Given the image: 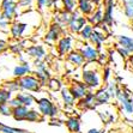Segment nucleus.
<instances>
[{"label": "nucleus", "mask_w": 133, "mask_h": 133, "mask_svg": "<svg viewBox=\"0 0 133 133\" xmlns=\"http://www.w3.org/2000/svg\"><path fill=\"white\" fill-rule=\"evenodd\" d=\"M88 24L92 25L94 28H99L103 24V5H99L95 9L92 13L87 17Z\"/></svg>", "instance_id": "obj_20"}, {"label": "nucleus", "mask_w": 133, "mask_h": 133, "mask_svg": "<svg viewBox=\"0 0 133 133\" xmlns=\"http://www.w3.org/2000/svg\"><path fill=\"white\" fill-rule=\"evenodd\" d=\"M9 52V41L5 38H0V55Z\"/></svg>", "instance_id": "obj_41"}, {"label": "nucleus", "mask_w": 133, "mask_h": 133, "mask_svg": "<svg viewBox=\"0 0 133 133\" xmlns=\"http://www.w3.org/2000/svg\"><path fill=\"white\" fill-rule=\"evenodd\" d=\"M76 107H77L79 110L82 111H91L95 110L97 108L96 102H95V92L94 91H89V92L85 95V97L79 101H77L76 103Z\"/></svg>", "instance_id": "obj_14"}, {"label": "nucleus", "mask_w": 133, "mask_h": 133, "mask_svg": "<svg viewBox=\"0 0 133 133\" xmlns=\"http://www.w3.org/2000/svg\"><path fill=\"white\" fill-rule=\"evenodd\" d=\"M61 3V9L67 11L70 13H73L77 11V0H60Z\"/></svg>", "instance_id": "obj_34"}, {"label": "nucleus", "mask_w": 133, "mask_h": 133, "mask_svg": "<svg viewBox=\"0 0 133 133\" xmlns=\"http://www.w3.org/2000/svg\"><path fill=\"white\" fill-rule=\"evenodd\" d=\"M95 92V102H96L97 107H103V105H108L110 104V102L113 101L109 95V92L107 91L104 87L99 88L98 90L94 91Z\"/></svg>", "instance_id": "obj_22"}, {"label": "nucleus", "mask_w": 133, "mask_h": 133, "mask_svg": "<svg viewBox=\"0 0 133 133\" xmlns=\"http://www.w3.org/2000/svg\"><path fill=\"white\" fill-rule=\"evenodd\" d=\"M68 90H70V92H71V95L73 96V98L76 99V101H79V99L84 98L85 95L89 92L88 87L81 79H79V81L73 79V81L71 82V84H70V87H68Z\"/></svg>", "instance_id": "obj_13"}, {"label": "nucleus", "mask_w": 133, "mask_h": 133, "mask_svg": "<svg viewBox=\"0 0 133 133\" xmlns=\"http://www.w3.org/2000/svg\"><path fill=\"white\" fill-rule=\"evenodd\" d=\"M67 32V29L61 26L60 24L55 22H52L48 28H47L46 32L43 35V41L46 42L47 44H50V46H55V43L59 41V38L65 35Z\"/></svg>", "instance_id": "obj_7"}, {"label": "nucleus", "mask_w": 133, "mask_h": 133, "mask_svg": "<svg viewBox=\"0 0 133 133\" xmlns=\"http://www.w3.org/2000/svg\"><path fill=\"white\" fill-rule=\"evenodd\" d=\"M24 54L28 56V59H31L32 61L34 60H44L49 55L46 46L43 43H37V42H31L26 47Z\"/></svg>", "instance_id": "obj_10"}, {"label": "nucleus", "mask_w": 133, "mask_h": 133, "mask_svg": "<svg viewBox=\"0 0 133 133\" xmlns=\"http://www.w3.org/2000/svg\"><path fill=\"white\" fill-rule=\"evenodd\" d=\"M76 44H77V40L74 35H71L66 32L65 35H62L59 38V41L55 43L54 48H55V53L60 58H65L67 54L76 49Z\"/></svg>", "instance_id": "obj_5"}, {"label": "nucleus", "mask_w": 133, "mask_h": 133, "mask_svg": "<svg viewBox=\"0 0 133 133\" xmlns=\"http://www.w3.org/2000/svg\"><path fill=\"white\" fill-rule=\"evenodd\" d=\"M65 62L72 65L74 68H79V67H83L84 64H85V60H84L83 55L81 54V52L78 49H74L72 50L70 54L65 56Z\"/></svg>", "instance_id": "obj_21"}, {"label": "nucleus", "mask_w": 133, "mask_h": 133, "mask_svg": "<svg viewBox=\"0 0 133 133\" xmlns=\"http://www.w3.org/2000/svg\"><path fill=\"white\" fill-rule=\"evenodd\" d=\"M29 38H23V40H13L12 42H9V52L12 55L18 56L21 54H24L26 47L30 44Z\"/></svg>", "instance_id": "obj_16"}, {"label": "nucleus", "mask_w": 133, "mask_h": 133, "mask_svg": "<svg viewBox=\"0 0 133 133\" xmlns=\"http://www.w3.org/2000/svg\"><path fill=\"white\" fill-rule=\"evenodd\" d=\"M1 87H3L4 89H6L7 91H10L11 94H13V95H16L17 92L21 91V89H19V84H18V79H16V78L6 79V81L3 83Z\"/></svg>", "instance_id": "obj_29"}, {"label": "nucleus", "mask_w": 133, "mask_h": 133, "mask_svg": "<svg viewBox=\"0 0 133 133\" xmlns=\"http://www.w3.org/2000/svg\"><path fill=\"white\" fill-rule=\"evenodd\" d=\"M87 24H88L87 17L83 16L82 13H79L78 11H74L73 13H71V18H70V22H68L66 29H67L68 34L78 35Z\"/></svg>", "instance_id": "obj_11"}, {"label": "nucleus", "mask_w": 133, "mask_h": 133, "mask_svg": "<svg viewBox=\"0 0 133 133\" xmlns=\"http://www.w3.org/2000/svg\"><path fill=\"white\" fill-rule=\"evenodd\" d=\"M70 18H71V13L67 12V11H65V10H58L55 12V15H54V18H53V22L58 23V24H60L61 26H64V28H66L68 24V22H70Z\"/></svg>", "instance_id": "obj_27"}, {"label": "nucleus", "mask_w": 133, "mask_h": 133, "mask_svg": "<svg viewBox=\"0 0 133 133\" xmlns=\"http://www.w3.org/2000/svg\"><path fill=\"white\" fill-rule=\"evenodd\" d=\"M127 62H128V65L133 68V54H131V55H130V58L127 59Z\"/></svg>", "instance_id": "obj_47"}, {"label": "nucleus", "mask_w": 133, "mask_h": 133, "mask_svg": "<svg viewBox=\"0 0 133 133\" xmlns=\"http://www.w3.org/2000/svg\"><path fill=\"white\" fill-rule=\"evenodd\" d=\"M32 66H34V72L32 74H35L37 77V79L44 85L46 88L47 82L52 78V71L49 68V65L43 60H34L32 61Z\"/></svg>", "instance_id": "obj_9"}, {"label": "nucleus", "mask_w": 133, "mask_h": 133, "mask_svg": "<svg viewBox=\"0 0 133 133\" xmlns=\"http://www.w3.org/2000/svg\"><path fill=\"white\" fill-rule=\"evenodd\" d=\"M15 97L19 101L21 105H24L26 108H35L36 107V99L37 97L35 96L34 94L31 92H26V91H19L15 95Z\"/></svg>", "instance_id": "obj_17"}, {"label": "nucleus", "mask_w": 133, "mask_h": 133, "mask_svg": "<svg viewBox=\"0 0 133 133\" xmlns=\"http://www.w3.org/2000/svg\"><path fill=\"white\" fill-rule=\"evenodd\" d=\"M85 133H105V127L104 126H92L90 127V128H88L87 132Z\"/></svg>", "instance_id": "obj_42"}, {"label": "nucleus", "mask_w": 133, "mask_h": 133, "mask_svg": "<svg viewBox=\"0 0 133 133\" xmlns=\"http://www.w3.org/2000/svg\"><path fill=\"white\" fill-rule=\"evenodd\" d=\"M36 109L43 119H54L60 116L59 104L50 96H40L36 99Z\"/></svg>", "instance_id": "obj_2"}, {"label": "nucleus", "mask_w": 133, "mask_h": 133, "mask_svg": "<svg viewBox=\"0 0 133 133\" xmlns=\"http://www.w3.org/2000/svg\"><path fill=\"white\" fill-rule=\"evenodd\" d=\"M104 88L107 89V91L109 92V95H110L111 99L114 101V99H116V97H118L119 92L121 91V88H122V87H120L118 83H115L114 79H111L109 83L104 84Z\"/></svg>", "instance_id": "obj_30"}, {"label": "nucleus", "mask_w": 133, "mask_h": 133, "mask_svg": "<svg viewBox=\"0 0 133 133\" xmlns=\"http://www.w3.org/2000/svg\"><path fill=\"white\" fill-rule=\"evenodd\" d=\"M116 104H118L120 111L126 118L133 116V96L131 91L127 88H121V91L116 97Z\"/></svg>", "instance_id": "obj_3"}, {"label": "nucleus", "mask_w": 133, "mask_h": 133, "mask_svg": "<svg viewBox=\"0 0 133 133\" xmlns=\"http://www.w3.org/2000/svg\"><path fill=\"white\" fill-rule=\"evenodd\" d=\"M17 60H18V64H22V62H25L28 61V56L25 55V54H21V55L17 56Z\"/></svg>", "instance_id": "obj_45"}, {"label": "nucleus", "mask_w": 133, "mask_h": 133, "mask_svg": "<svg viewBox=\"0 0 133 133\" xmlns=\"http://www.w3.org/2000/svg\"><path fill=\"white\" fill-rule=\"evenodd\" d=\"M17 4H18L19 9L22 10L23 12H26V11L35 9L36 1L35 0H17Z\"/></svg>", "instance_id": "obj_35"}, {"label": "nucleus", "mask_w": 133, "mask_h": 133, "mask_svg": "<svg viewBox=\"0 0 133 133\" xmlns=\"http://www.w3.org/2000/svg\"><path fill=\"white\" fill-rule=\"evenodd\" d=\"M0 116L1 118H11L12 116V108L9 103L0 104Z\"/></svg>", "instance_id": "obj_37"}, {"label": "nucleus", "mask_w": 133, "mask_h": 133, "mask_svg": "<svg viewBox=\"0 0 133 133\" xmlns=\"http://www.w3.org/2000/svg\"><path fill=\"white\" fill-rule=\"evenodd\" d=\"M64 87H65V85L62 84V82L60 81L59 78H55V77H52L46 84L47 89L49 90V91H53V92H59Z\"/></svg>", "instance_id": "obj_31"}, {"label": "nucleus", "mask_w": 133, "mask_h": 133, "mask_svg": "<svg viewBox=\"0 0 133 133\" xmlns=\"http://www.w3.org/2000/svg\"><path fill=\"white\" fill-rule=\"evenodd\" d=\"M9 104H10V107H11V108H16V107H19V105H21V103H19V101L17 98H16L15 96L12 97V98L10 99V102H9Z\"/></svg>", "instance_id": "obj_44"}, {"label": "nucleus", "mask_w": 133, "mask_h": 133, "mask_svg": "<svg viewBox=\"0 0 133 133\" xmlns=\"http://www.w3.org/2000/svg\"><path fill=\"white\" fill-rule=\"evenodd\" d=\"M105 41H107V34H105L104 31H103L101 28L94 29V32H92V35H91L90 41H89L90 43L92 44V46H95L97 49L101 52Z\"/></svg>", "instance_id": "obj_19"}, {"label": "nucleus", "mask_w": 133, "mask_h": 133, "mask_svg": "<svg viewBox=\"0 0 133 133\" xmlns=\"http://www.w3.org/2000/svg\"><path fill=\"white\" fill-rule=\"evenodd\" d=\"M32 29L34 28L26 22H24L22 19H17V21L11 22L9 34L12 40H23L32 34Z\"/></svg>", "instance_id": "obj_4"}, {"label": "nucleus", "mask_w": 133, "mask_h": 133, "mask_svg": "<svg viewBox=\"0 0 133 133\" xmlns=\"http://www.w3.org/2000/svg\"><path fill=\"white\" fill-rule=\"evenodd\" d=\"M34 72V66H32V62L31 61H25L22 64H16L12 68V78L16 79H19V78H23L28 74H31Z\"/></svg>", "instance_id": "obj_15"}, {"label": "nucleus", "mask_w": 133, "mask_h": 133, "mask_svg": "<svg viewBox=\"0 0 133 133\" xmlns=\"http://www.w3.org/2000/svg\"><path fill=\"white\" fill-rule=\"evenodd\" d=\"M29 113V108L24 107V105H19L12 109V116L11 118L16 121V122H26V116Z\"/></svg>", "instance_id": "obj_25"}, {"label": "nucleus", "mask_w": 133, "mask_h": 133, "mask_svg": "<svg viewBox=\"0 0 133 133\" xmlns=\"http://www.w3.org/2000/svg\"><path fill=\"white\" fill-rule=\"evenodd\" d=\"M96 7L97 6H95V4L90 0H77V11L85 17L91 15Z\"/></svg>", "instance_id": "obj_24"}, {"label": "nucleus", "mask_w": 133, "mask_h": 133, "mask_svg": "<svg viewBox=\"0 0 133 133\" xmlns=\"http://www.w3.org/2000/svg\"><path fill=\"white\" fill-rule=\"evenodd\" d=\"M114 82H115V83H118L119 85H120V84L122 83V82H124V78L120 77V76H118V74H116V76H114Z\"/></svg>", "instance_id": "obj_46"}, {"label": "nucleus", "mask_w": 133, "mask_h": 133, "mask_svg": "<svg viewBox=\"0 0 133 133\" xmlns=\"http://www.w3.org/2000/svg\"><path fill=\"white\" fill-rule=\"evenodd\" d=\"M76 49L81 52L85 62H88V64H94V62H97V60H98L99 50L90 42H81V41L78 42L77 41Z\"/></svg>", "instance_id": "obj_8"}, {"label": "nucleus", "mask_w": 133, "mask_h": 133, "mask_svg": "<svg viewBox=\"0 0 133 133\" xmlns=\"http://www.w3.org/2000/svg\"><path fill=\"white\" fill-rule=\"evenodd\" d=\"M35 1H36V0H35Z\"/></svg>", "instance_id": "obj_50"}, {"label": "nucleus", "mask_w": 133, "mask_h": 133, "mask_svg": "<svg viewBox=\"0 0 133 133\" xmlns=\"http://www.w3.org/2000/svg\"><path fill=\"white\" fill-rule=\"evenodd\" d=\"M108 58H109V54L107 52L103 53L102 50L99 52V55H98V60H97V64L99 66H104L107 62H108Z\"/></svg>", "instance_id": "obj_39"}, {"label": "nucleus", "mask_w": 133, "mask_h": 133, "mask_svg": "<svg viewBox=\"0 0 133 133\" xmlns=\"http://www.w3.org/2000/svg\"><path fill=\"white\" fill-rule=\"evenodd\" d=\"M97 116L99 118L103 126L104 125H113L118 120V113L111 104L99 107L97 109Z\"/></svg>", "instance_id": "obj_12"}, {"label": "nucleus", "mask_w": 133, "mask_h": 133, "mask_svg": "<svg viewBox=\"0 0 133 133\" xmlns=\"http://www.w3.org/2000/svg\"><path fill=\"white\" fill-rule=\"evenodd\" d=\"M44 119L42 118V115L40 114V111L37 110L36 108H30L28 113V116H26V122H30V124H35V122H41L43 121Z\"/></svg>", "instance_id": "obj_33"}, {"label": "nucleus", "mask_w": 133, "mask_h": 133, "mask_svg": "<svg viewBox=\"0 0 133 133\" xmlns=\"http://www.w3.org/2000/svg\"><path fill=\"white\" fill-rule=\"evenodd\" d=\"M65 126L70 133H82V120L79 116L70 115L65 119Z\"/></svg>", "instance_id": "obj_23"}, {"label": "nucleus", "mask_w": 133, "mask_h": 133, "mask_svg": "<svg viewBox=\"0 0 133 133\" xmlns=\"http://www.w3.org/2000/svg\"><path fill=\"white\" fill-rule=\"evenodd\" d=\"M81 81L88 87L89 91L98 90L104 85L102 79V68H99V65H95V62L94 64L85 62L82 67Z\"/></svg>", "instance_id": "obj_1"}, {"label": "nucleus", "mask_w": 133, "mask_h": 133, "mask_svg": "<svg viewBox=\"0 0 133 133\" xmlns=\"http://www.w3.org/2000/svg\"><path fill=\"white\" fill-rule=\"evenodd\" d=\"M122 5H133V0H121Z\"/></svg>", "instance_id": "obj_48"}, {"label": "nucleus", "mask_w": 133, "mask_h": 133, "mask_svg": "<svg viewBox=\"0 0 133 133\" xmlns=\"http://www.w3.org/2000/svg\"><path fill=\"white\" fill-rule=\"evenodd\" d=\"M10 24H11V22H9L7 19H5L3 16L0 15V30L1 31H9Z\"/></svg>", "instance_id": "obj_40"}, {"label": "nucleus", "mask_w": 133, "mask_h": 133, "mask_svg": "<svg viewBox=\"0 0 133 133\" xmlns=\"http://www.w3.org/2000/svg\"><path fill=\"white\" fill-rule=\"evenodd\" d=\"M94 26L90 24H87L83 29L81 30V32L78 34V40L81 42H89L90 38H91V35L94 32Z\"/></svg>", "instance_id": "obj_32"}, {"label": "nucleus", "mask_w": 133, "mask_h": 133, "mask_svg": "<svg viewBox=\"0 0 133 133\" xmlns=\"http://www.w3.org/2000/svg\"><path fill=\"white\" fill-rule=\"evenodd\" d=\"M18 84H19V89L21 91H26V92H31V94H40L42 92L44 85L41 83L35 74H28L23 78L18 79Z\"/></svg>", "instance_id": "obj_6"}, {"label": "nucleus", "mask_w": 133, "mask_h": 133, "mask_svg": "<svg viewBox=\"0 0 133 133\" xmlns=\"http://www.w3.org/2000/svg\"><path fill=\"white\" fill-rule=\"evenodd\" d=\"M115 38H116V44L118 46L124 47L131 54H133V37L132 36L121 34V35H116Z\"/></svg>", "instance_id": "obj_26"}, {"label": "nucleus", "mask_w": 133, "mask_h": 133, "mask_svg": "<svg viewBox=\"0 0 133 133\" xmlns=\"http://www.w3.org/2000/svg\"><path fill=\"white\" fill-rule=\"evenodd\" d=\"M115 50H116L118 55L120 56L122 60H127L128 58H130V55H131V53L128 52L126 48H124V47H120V46H118V44H116V48H115Z\"/></svg>", "instance_id": "obj_38"}, {"label": "nucleus", "mask_w": 133, "mask_h": 133, "mask_svg": "<svg viewBox=\"0 0 133 133\" xmlns=\"http://www.w3.org/2000/svg\"><path fill=\"white\" fill-rule=\"evenodd\" d=\"M0 133H32L31 131L22 127H15L0 121Z\"/></svg>", "instance_id": "obj_28"}, {"label": "nucleus", "mask_w": 133, "mask_h": 133, "mask_svg": "<svg viewBox=\"0 0 133 133\" xmlns=\"http://www.w3.org/2000/svg\"><path fill=\"white\" fill-rule=\"evenodd\" d=\"M59 97H60V102L64 105V109L66 110H70V109H73L76 107V99L73 98V96L71 95L68 87H64L61 90L59 91Z\"/></svg>", "instance_id": "obj_18"}, {"label": "nucleus", "mask_w": 133, "mask_h": 133, "mask_svg": "<svg viewBox=\"0 0 133 133\" xmlns=\"http://www.w3.org/2000/svg\"><path fill=\"white\" fill-rule=\"evenodd\" d=\"M90 1H92V3L95 4V6H99V5H102L103 0H90Z\"/></svg>", "instance_id": "obj_49"}, {"label": "nucleus", "mask_w": 133, "mask_h": 133, "mask_svg": "<svg viewBox=\"0 0 133 133\" xmlns=\"http://www.w3.org/2000/svg\"><path fill=\"white\" fill-rule=\"evenodd\" d=\"M49 125L50 126H62L65 125V120H61L60 118H54V119H50L49 120Z\"/></svg>", "instance_id": "obj_43"}, {"label": "nucleus", "mask_w": 133, "mask_h": 133, "mask_svg": "<svg viewBox=\"0 0 133 133\" xmlns=\"http://www.w3.org/2000/svg\"><path fill=\"white\" fill-rule=\"evenodd\" d=\"M113 77V71L108 65H105L102 67V79H103V84H107L111 81Z\"/></svg>", "instance_id": "obj_36"}]
</instances>
